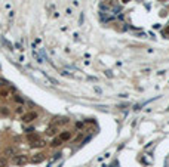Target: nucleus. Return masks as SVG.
I'll list each match as a JSON object with an SVG mask.
<instances>
[{
  "label": "nucleus",
  "mask_w": 169,
  "mask_h": 167,
  "mask_svg": "<svg viewBox=\"0 0 169 167\" xmlns=\"http://www.w3.org/2000/svg\"><path fill=\"white\" fill-rule=\"evenodd\" d=\"M30 161L28 155H25V154H17V155H14V164L15 166H25Z\"/></svg>",
  "instance_id": "f257e3e1"
},
{
  "label": "nucleus",
  "mask_w": 169,
  "mask_h": 167,
  "mask_svg": "<svg viewBox=\"0 0 169 167\" xmlns=\"http://www.w3.org/2000/svg\"><path fill=\"white\" fill-rule=\"evenodd\" d=\"M37 117H39V114H37L36 111H30V112H27V114L22 115V121H24V123H31V121L36 120Z\"/></svg>",
  "instance_id": "f03ea898"
},
{
  "label": "nucleus",
  "mask_w": 169,
  "mask_h": 167,
  "mask_svg": "<svg viewBox=\"0 0 169 167\" xmlns=\"http://www.w3.org/2000/svg\"><path fill=\"white\" fill-rule=\"evenodd\" d=\"M40 139H42V138L39 136L37 133H30V135L27 136V142H28V144H30V146H31V145H34L36 142H39Z\"/></svg>",
  "instance_id": "7ed1b4c3"
},
{
  "label": "nucleus",
  "mask_w": 169,
  "mask_h": 167,
  "mask_svg": "<svg viewBox=\"0 0 169 167\" xmlns=\"http://www.w3.org/2000/svg\"><path fill=\"white\" fill-rule=\"evenodd\" d=\"M30 161L33 163V164H39V163H42V161H45V154H34V155L30 158Z\"/></svg>",
  "instance_id": "20e7f679"
},
{
  "label": "nucleus",
  "mask_w": 169,
  "mask_h": 167,
  "mask_svg": "<svg viewBox=\"0 0 169 167\" xmlns=\"http://www.w3.org/2000/svg\"><path fill=\"white\" fill-rule=\"evenodd\" d=\"M58 138L62 140V142H67V140H70V139L73 138V133H71L70 130H66V132H61Z\"/></svg>",
  "instance_id": "39448f33"
},
{
  "label": "nucleus",
  "mask_w": 169,
  "mask_h": 167,
  "mask_svg": "<svg viewBox=\"0 0 169 167\" xmlns=\"http://www.w3.org/2000/svg\"><path fill=\"white\" fill-rule=\"evenodd\" d=\"M48 136H55L57 133H58V127H57V124H50L48 129H46V132H45Z\"/></svg>",
  "instance_id": "423d86ee"
},
{
  "label": "nucleus",
  "mask_w": 169,
  "mask_h": 167,
  "mask_svg": "<svg viewBox=\"0 0 169 167\" xmlns=\"http://www.w3.org/2000/svg\"><path fill=\"white\" fill-rule=\"evenodd\" d=\"M3 154L6 155V158H8V157H14V155H17V149H15L14 146H8V148L3 151Z\"/></svg>",
  "instance_id": "0eeeda50"
},
{
  "label": "nucleus",
  "mask_w": 169,
  "mask_h": 167,
  "mask_svg": "<svg viewBox=\"0 0 169 167\" xmlns=\"http://www.w3.org/2000/svg\"><path fill=\"white\" fill-rule=\"evenodd\" d=\"M61 144H62V140L59 139V138H54L50 140V148H58V146H61Z\"/></svg>",
  "instance_id": "6e6552de"
},
{
  "label": "nucleus",
  "mask_w": 169,
  "mask_h": 167,
  "mask_svg": "<svg viewBox=\"0 0 169 167\" xmlns=\"http://www.w3.org/2000/svg\"><path fill=\"white\" fill-rule=\"evenodd\" d=\"M12 93V89H2L0 90V98H3V99H8Z\"/></svg>",
  "instance_id": "1a4fd4ad"
},
{
  "label": "nucleus",
  "mask_w": 169,
  "mask_h": 167,
  "mask_svg": "<svg viewBox=\"0 0 169 167\" xmlns=\"http://www.w3.org/2000/svg\"><path fill=\"white\" fill-rule=\"evenodd\" d=\"M45 145H46V142H45L43 139H40L39 142H36L34 145H31V148H42V146H45Z\"/></svg>",
  "instance_id": "9d476101"
},
{
  "label": "nucleus",
  "mask_w": 169,
  "mask_h": 167,
  "mask_svg": "<svg viewBox=\"0 0 169 167\" xmlns=\"http://www.w3.org/2000/svg\"><path fill=\"white\" fill-rule=\"evenodd\" d=\"M0 115H9V110L5 107H0Z\"/></svg>",
  "instance_id": "9b49d317"
},
{
  "label": "nucleus",
  "mask_w": 169,
  "mask_h": 167,
  "mask_svg": "<svg viewBox=\"0 0 169 167\" xmlns=\"http://www.w3.org/2000/svg\"><path fill=\"white\" fill-rule=\"evenodd\" d=\"M14 99H15L17 104H18V102H19V104H24V99H22L21 96H18V95H15V98H14Z\"/></svg>",
  "instance_id": "f8f14e48"
},
{
  "label": "nucleus",
  "mask_w": 169,
  "mask_h": 167,
  "mask_svg": "<svg viewBox=\"0 0 169 167\" xmlns=\"http://www.w3.org/2000/svg\"><path fill=\"white\" fill-rule=\"evenodd\" d=\"M66 123H68V118H67V117H66V118L62 117V118H59V120H58V123H57V124H66Z\"/></svg>",
  "instance_id": "ddd939ff"
},
{
  "label": "nucleus",
  "mask_w": 169,
  "mask_h": 167,
  "mask_svg": "<svg viewBox=\"0 0 169 167\" xmlns=\"http://www.w3.org/2000/svg\"><path fill=\"white\" fill-rule=\"evenodd\" d=\"M15 112H17V114H22V112H24V108L19 105V107H17V108H15Z\"/></svg>",
  "instance_id": "4468645a"
},
{
  "label": "nucleus",
  "mask_w": 169,
  "mask_h": 167,
  "mask_svg": "<svg viewBox=\"0 0 169 167\" xmlns=\"http://www.w3.org/2000/svg\"><path fill=\"white\" fill-rule=\"evenodd\" d=\"M6 158H0V167H6Z\"/></svg>",
  "instance_id": "2eb2a0df"
},
{
  "label": "nucleus",
  "mask_w": 169,
  "mask_h": 167,
  "mask_svg": "<svg viewBox=\"0 0 169 167\" xmlns=\"http://www.w3.org/2000/svg\"><path fill=\"white\" fill-rule=\"evenodd\" d=\"M163 34H165V36H168V34H169V25H168V27L163 30Z\"/></svg>",
  "instance_id": "dca6fc26"
},
{
  "label": "nucleus",
  "mask_w": 169,
  "mask_h": 167,
  "mask_svg": "<svg viewBox=\"0 0 169 167\" xmlns=\"http://www.w3.org/2000/svg\"><path fill=\"white\" fill-rule=\"evenodd\" d=\"M76 127H79V129H82V127H83V123H77V124H76Z\"/></svg>",
  "instance_id": "f3484780"
},
{
  "label": "nucleus",
  "mask_w": 169,
  "mask_h": 167,
  "mask_svg": "<svg viewBox=\"0 0 169 167\" xmlns=\"http://www.w3.org/2000/svg\"><path fill=\"white\" fill-rule=\"evenodd\" d=\"M122 2H123V3H128V2H129V0H122Z\"/></svg>",
  "instance_id": "a211bd4d"
}]
</instances>
